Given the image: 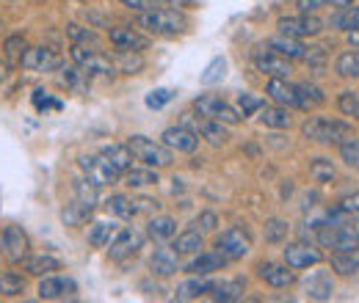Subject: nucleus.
<instances>
[{"mask_svg": "<svg viewBox=\"0 0 359 303\" xmlns=\"http://www.w3.org/2000/svg\"><path fill=\"white\" fill-rule=\"evenodd\" d=\"M269 47L273 52H279V55H285L287 61H293V58H302L304 55V44L302 39H293V36H285V34H279V36H273L269 42Z\"/></svg>", "mask_w": 359, "mask_h": 303, "instance_id": "c756f323", "label": "nucleus"}, {"mask_svg": "<svg viewBox=\"0 0 359 303\" xmlns=\"http://www.w3.org/2000/svg\"><path fill=\"white\" fill-rule=\"evenodd\" d=\"M75 202H78L86 213H91V210L97 207V185H91L89 179H78V182H75Z\"/></svg>", "mask_w": 359, "mask_h": 303, "instance_id": "f704fd0d", "label": "nucleus"}, {"mask_svg": "<svg viewBox=\"0 0 359 303\" xmlns=\"http://www.w3.org/2000/svg\"><path fill=\"white\" fill-rule=\"evenodd\" d=\"M89 216H91V213H86V210H83L78 202H72V204L64 210V216H61V218H64V223H67V226H75V223H81L83 218H89Z\"/></svg>", "mask_w": 359, "mask_h": 303, "instance_id": "864d4df0", "label": "nucleus"}, {"mask_svg": "<svg viewBox=\"0 0 359 303\" xmlns=\"http://www.w3.org/2000/svg\"><path fill=\"white\" fill-rule=\"evenodd\" d=\"M287 232H290V223L282 220V218H269L266 220V243L271 246H279L287 240Z\"/></svg>", "mask_w": 359, "mask_h": 303, "instance_id": "58836bf2", "label": "nucleus"}, {"mask_svg": "<svg viewBox=\"0 0 359 303\" xmlns=\"http://www.w3.org/2000/svg\"><path fill=\"white\" fill-rule=\"evenodd\" d=\"M302 290H304V295L310 301H332V295H334V279H332V273L318 270L310 279L302 281Z\"/></svg>", "mask_w": 359, "mask_h": 303, "instance_id": "dca6fc26", "label": "nucleus"}, {"mask_svg": "<svg viewBox=\"0 0 359 303\" xmlns=\"http://www.w3.org/2000/svg\"><path fill=\"white\" fill-rule=\"evenodd\" d=\"M102 157H105L119 174L133 169V152H130L128 143H108V146H102Z\"/></svg>", "mask_w": 359, "mask_h": 303, "instance_id": "4be33fe9", "label": "nucleus"}, {"mask_svg": "<svg viewBox=\"0 0 359 303\" xmlns=\"http://www.w3.org/2000/svg\"><path fill=\"white\" fill-rule=\"evenodd\" d=\"M122 6H128L130 11L144 14V11H152L155 8V0H122Z\"/></svg>", "mask_w": 359, "mask_h": 303, "instance_id": "6e6d98bb", "label": "nucleus"}, {"mask_svg": "<svg viewBox=\"0 0 359 303\" xmlns=\"http://www.w3.org/2000/svg\"><path fill=\"white\" fill-rule=\"evenodd\" d=\"M130 204H133V216H141V213L152 216V213H158V207H161L155 199H147V196H141V199H130Z\"/></svg>", "mask_w": 359, "mask_h": 303, "instance_id": "5fc2aeb1", "label": "nucleus"}, {"mask_svg": "<svg viewBox=\"0 0 359 303\" xmlns=\"http://www.w3.org/2000/svg\"><path fill=\"white\" fill-rule=\"evenodd\" d=\"M67 36L72 44H86V47H97L100 36L91 31V28H83V25H67Z\"/></svg>", "mask_w": 359, "mask_h": 303, "instance_id": "c03bdc74", "label": "nucleus"}, {"mask_svg": "<svg viewBox=\"0 0 359 303\" xmlns=\"http://www.w3.org/2000/svg\"><path fill=\"white\" fill-rule=\"evenodd\" d=\"M158 182V171L152 169H128L125 171V185L128 188H147V185H155Z\"/></svg>", "mask_w": 359, "mask_h": 303, "instance_id": "ea45409f", "label": "nucleus"}, {"mask_svg": "<svg viewBox=\"0 0 359 303\" xmlns=\"http://www.w3.org/2000/svg\"><path fill=\"white\" fill-rule=\"evenodd\" d=\"M72 61L81 66V69H86L89 75H114L116 72V66H114V58L111 55H105V52H100V50H94V47H86V44H72Z\"/></svg>", "mask_w": 359, "mask_h": 303, "instance_id": "20e7f679", "label": "nucleus"}, {"mask_svg": "<svg viewBox=\"0 0 359 303\" xmlns=\"http://www.w3.org/2000/svg\"><path fill=\"white\" fill-rule=\"evenodd\" d=\"M194 111L205 119H219L224 125H238L241 122V113H235L219 94H202L194 99Z\"/></svg>", "mask_w": 359, "mask_h": 303, "instance_id": "0eeeda50", "label": "nucleus"}, {"mask_svg": "<svg viewBox=\"0 0 359 303\" xmlns=\"http://www.w3.org/2000/svg\"><path fill=\"white\" fill-rule=\"evenodd\" d=\"M263 105H266V102H263L260 97H252V94H241V97H238V108H241V113H243V116L257 113Z\"/></svg>", "mask_w": 359, "mask_h": 303, "instance_id": "8fccbe9b", "label": "nucleus"}, {"mask_svg": "<svg viewBox=\"0 0 359 303\" xmlns=\"http://www.w3.org/2000/svg\"><path fill=\"white\" fill-rule=\"evenodd\" d=\"M302 135L307 141H315V143H334L340 146L346 138L354 135V127L348 122H340V119H326V116H313L302 125Z\"/></svg>", "mask_w": 359, "mask_h": 303, "instance_id": "f257e3e1", "label": "nucleus"}, {"mask_svg": "<svg viewBox=\"0 0 359 303\" xmlns=\"http://www.w3.org/2000/svg\"><path fill=\"white\" fill-rule=\"evenodd\" d=\"M226 75V61L224 58H213L210 64H208V69H205V75L199 78L202 80V86H216V83H222Z\"/></svg>", "mask_w": 359, "mask_h": 303, "instance_id": "37998d69", "label": "nucleus"}, {"mask_svg": "<svg viewBox=\"0 0 359 303\" xmlns=\"http://www.w3.org/2000/svg\"><path fill=\"white\" fill-rule=\"evenodd\" d=\"M329 0H296V6H299V11L302 14H315L318 8H323Z\"/></svg>", "mask_w": 359, "mask_h": 303, "instance_id": "4d7b16f0", "label": "nucleus"}, {"mask_svg": "<svg viewBox=\"0 0 359 303\" xmlns=\"http://www.w3.org/2000/svg\"><path fill=\"white\" fill-rule=\"evenodd\" d=\"M299 88H302L304 99L310 102V108H313V105H323V102H326V94L315 86V83H299Z\"/></svg>", "mask_w": 359, "mask_h": 303, "instance_id": "603ef678", "label": "nucleus"}, {"mask_svg": "<svg viewBox=\"0 0 359 303\" xmlns=\"http://www.w3.org/2000/svg\"><path fill=\"white\" fill-rule=\"evenodd\" d=\"M249 248H252V243H249V237H246L243 229H226V232H222V234L216 237V251H219L226 262L243 260V257L249 254Z\"/></svg>", "mask_w": 359, "mask_h": 303, "instance_id": "6e6552de", "label": "nucleus"}, {"mask_svg": "<svg viewBox=\"0 0 359 303\" xmlns=\"http://www.w3.org/2000/svg\"><path fill=\"white\" fill-rule=\"evenodd\" d=\"M161 138H163V143H166L169 149H177V152H196V146H199V132L188 130L185 125L163 130Z\"/></svg>", "mask_w": 359, "mask_h": 303, "instance_id": "f3484780", "label": "nucleus"}, {"mask_svg": "<svg viewBox=\"0 0 359 303\" xmlns=\"http://www.w3.org/2000/svg\"><path fill=\"white\" fill-rule=\"evenodd\" d=\"M257 276L273 287V290H287V287H293L296 284V273H293V267L290 265H276V262H263V265H257Z\"/></svg>", "mask_w": 359, "mask_h": 303, "instance_id": "4468645a", "label": "nucleus"}, {"mask_svg": "<svg viewBox=\"0 0 359 303\" xmlns=\"http://www.w3.org/2000/svg\"><path fill=\"white\" fill-rule=\"evenodd\" d=\"M332 6H337V8H346V6H354V0H329Z\"/></svg>", "mask_w": 359, "mask_h": 303, "instance_id": "e2e57ef3", "label": "nucleus"}, {"mask_svg": "<svg viewBox=\"0 0 359 303\" xmlns=\"http://www.w3.org/2000/svg\"><path fill=\"white\" fill-rule=\"evenodd\" d=\"M260 122L271 127V130H290V125H293V116H290V111L285 108V105H271V108H260Z\"/></svg>", "mask_w": 359, "mask_h": 303, "instance_id": "5701e85b", "label": "nucleus"}, {"mask_svg": "<svg viewBox=\"0 0 359 303\" xmlns=\"http://www.w3.org/2000/svg\"><path fill=\"white\" fill-rule=\"evenodd\" d=\"M114 66L122 75H138L144 69V58H141V52H133V50H119L114 55Z\"/></svg>", "mask_w": 359, "mask_h": 303, "instance_id": "473e14b6", "label": "nucleus"}, {"mask_svg": "<svg viewBox=\"0 0 359 303\" xmlns=\"http://www.w3.org/2000/svg\"><path fill=\"white\" fill-rule=\"evenodd\" d=\"M255 66H257V72H263V75H269V78H290V61L285 58V55H279V52H273V50H255Z\"/></svg>", "mask_w": 359, "mask_h": 303, "instance_id": "9b49d317", "label": "nucleus"}, {"mask_svg": "<svg viewBox=\"0 0 359 303\" xmlns=\"http://www.w3.org/2000/svg\"><path fill=\"white\" fill-rule=\"evenodd\" d=\"M302 61L313 69L315 75H323V61H326V52H323V47H307L304 50V55H302Z\"/></svg>", "mask_w": 359, "mask_h": 303, "instance_id": "de8ad7c7", "label": "nucleus"}, {"mask_svg": "<svg viewBox=\"0 0 359 303\" xmlns=\"http://www.w3.org/2000/svg\"><path fill=\"white\" fill-rule=\"evenodd\" d=\"M266 94L276 105H285V108H299V111H310V102L304 99L299 83H290L287 78H271L266 83Z\"/></svg>", "mask_w": 359, "mask_h": 303, "instance_id": "39448f33", "label": "nucleus"}, {"mask_svg": "<svg viewBox=\"0 0 359 303\" xmlns=\"http://www.w3.org/2000/svg\"><path fill=\"white\" fill-rule=\"evenodd\" d=\"M111 248H108V254H111V260L122 262L128 260V257H135L138 254V248L144 246V237L133 232V229H122L116 237H111V243H108Z\"/></svg>", "mask_w": 359, "mask_h": 303, "instance_id": "2eb2a0df", "label": "nucleus"}, {"mask_svg": "<svg viewBox=\"0 0 359 303\" xmlns=\"http://www.w3.org/2000/svg\"><path fill=\"white\" fill-rule=\"evenodd\" d=\"M172 97H175V94H172L169 88H155L152 94H147V108L158 111V108H163V105H166Z\"/></svg>", "mask_w": 359, "mask_h": 303, "instance_id": "3c124183", "label": "nucleus"}, {"mask_svg": "<svg viewBox=\"0 0 359 303\" xmlns=\"http://www.w3.org/2000/svg\"><path fill=\"white\" fill-rule=\"evenodd\" d=\"M332 25L337 31H351L359 28V6H346V8H337L332 14Z\"/></svg>", "mask_w": 359, "mask_h": 303, "instance_id": "e433bc0d", "label": "nucleus"}, {"mask_svg": "<svg viewBox=\"0 0 359 303\" xmlns=\"http://www.w3.org/2000/svg\"><path fill=\"white\" fill-rule=\"evenodd\" d=\"M346 39L351 47H359V28H351V31H346Z\"/></svg>", "mask_w": 359, "mask_h": 303, "instance_id": "052dcab7", "label": "nucleus"}, {"mask_svg": "<svg viewBox=\"0 0 359 303\" xmlns=\"http://www.w3.org/2000/svg\"><path fill=\"white\" fill-rule=\"evenodd\" d=\"M39 298L42 301H64V298H72L78 293V284L67 276H50L47 273L45 279L39 281Z\"/></svg>", "mask_w": 359, "mask_h": 303, "instance_id": "f8f14e48", "label": "nucleus"}, {"mask_svg": "<svg viewBox=\"0 0 359 303\" xmlns=\"http://www.w3.org/2000/svg\"><path fill=\"white\" fill-rule=\"evenodd\" d=\"M337 108L343 116H351V119H359V94L357 91H343L337 97Z\"/></svg>", "mask_w": 359, "mask_h": 303, "instance_id": "49530a36", "label": "nucleus"}, {"mask_svg": "<svg viewBox=\"0 0 359 303\" xmlns=\"http://www.w3.org/2000/svg\"><path fill=\"white\" fill-rule=\"evenodd\" d=\"M329 265H332V270L337 276H354V273H359V248H354V251H334Z\"/></svg>", "mask_w": 359, "mask_h": 303, "instance_id": "c85d7f7f", "label": "nucleus"}, {"mask_svg": "<svg viewBox=\"0 0 359 303\" xmlns=\"http://www.w3.org/2000/svg\"><path fill=\"white\" fill-rule=\"evenodd\" d=\"M20 64H22V69H31V72H55L64 64V58L50 47H28L22 52Z\"/></svg>", "mask_w": 359, "mask_h": 303, "instance_id": "1a4fd4ad", "label": "nucleus"}, {"mask_svg": "<svg viewBox=\"0 0 359 303\" xmlns=\"http://www.w3.org/2000/svg\"><path fill=\"white\" fill-rule=\"evenodd\" d=\"M81 169L89 174V182L91 185H97V188H102V185H111V182H116L119 179V171L102 157V155H81Z\"/></svg>", "mask_w": 359, "mask_h": 303, "instance_id": "9d476101", "label": "nucleus"}, {"mask_svg": "<svg viewBox=\"0 0 359 303\" xmlns=\"http://www.w3.org/2000/svg\"><path fill=\"white\" fill-rule=\"evenodd\" d=\"M323 262V254L320 248H315L313 243H290L285 248V265H290L293 270H304V267H313V265H320Z\"/></svg>", "mask_w": 359, "mask_h": 303, "instance_id": "ddd939ff", "label": "nucleus"}, {"mask_svg": "<svg viewBox=\"0 0 359 303\" xmlns=\"http://www.w3.org/2000/svg\"><path fill=\"white\" fill-rule=\"evenodd\" d=\"M334 72L346 80H357L359 78V50H346L337 55L334 61Z\"/></svg>", "mask_w": 359, "mask_h": 303, "instance_id": "7c9ffc66", "label": "nucleus"}, {"mask_svg": "<svg viewBox=\"0 0 359 303\" xmlns=\"http://www.w3.org/2000/svg\"><path fill=\"white\" fill-rule=\"evenodd\" d=\"M31 243H28V234L20 229V226H6L3 232V251L11 262H22V257L28 254Z\"/></svg>", "mask_w": 359, "mask_h": 303, "instance_id": "a211bd4d", "label": "nucleus"}, {"mask_svg": "<svg viewBox=\"0 0 359 303\" xmlns=\"http://www.w3.org/2000/svg\"><path fill=\"white\" fill-rule=\"evenodd\" d=\"M114 232H116V223H108V220H100V223H94L89 232V243L94 248H105L108 243H111V237H114Z\"/></svg>", "mask_w": 359, "mask_h": 303, "instance_id": "4c0bfd02", "label": "nucleus"}, {"mask_svg": "<svg viewBox=\"0 0 359 303\" xmlns=\"http://www.w3.org/2000/svg\"><path fill=\"white\" fill-rule=\"evenodd\" d=\"M108 39L116 50H133V52H141L149 47V39L141 36L133 28H108Z\"/></svg>", "mask_w": 359, "mask_h": 303, "instance_id": "6ab92c4d", "label": "nucleus"}, {"mask_svg": "<svg viewBox=\"0 0 359 303\" xmlns=\"http://www.w3.org/2000/svg\"><path fill=\"white\" fill-rule=\"evenodd\" d=\"M22 270L28 276H47L53 270H61V262L55 257H47V254H34V257H22Z\"/></svg>", "mask_w": 359, "mask_h": 303, "instance_id": "bb28decb", "label": "nucleus"}, {"mask_svg": "<svg viewBox=\"0 0 359 303\" xmlns=\"http://www.w3.org/2000/svg\"><path fill=\"white\" fill-rule=\"evenodd\" d=\"M105 210H108L111 216L125 218V220H130V218H135V216H133V204H130V199H128V196H122V193L111 196V199L105 202Z\"/></svg>", "mask_w": 359, "mask_h": 303, "instance_id": "79ce46f5", "label": "nucleus"}, {"mask_svg": "<svg viewBox=\"0 0 359 303\" xmlns=\"http://www.w3.org/2000/svg\"><path fill=\"white\" fill-rule=\"evenodd\" d=\"M205 243H202V232L199 229H185V232H180L175 234V251L177 254H199V248H202Z\"/></svg>", "mask_w": 359, "mask_h": 303, "instance_id": "2f4dec72", "label": "nucleus"}, {"mask_svg": "<svg viewBox=\"0 0 359 303\" xmlns=\"http://www.w3.org/2000/svg\"><path fill=\"white\" fill-rule=\"evenodd\" d=\"M226 265V260L219 254V251H199L194 260L185 265V273H191V276H208V273H216V270H222Z\"/></svg>", "mask_w": 359, "mask_h": 303, "instance_id": "412c9836", "label": "nucleus"}, {"mask_svg": "<svg viewBox=\"0 0 359 303\" xmlns=\"http://www.w3.org/2000/svg\"><path fill=\"white\" fill-rule=\"evenodd\" d=\"M25 50H28V44H25V39H22L20 34L8 36L6 44H3V52H6V61H8V64H20V58H22Z\"/></svg>", "mask_w": 359, "mask_h": 303, "instance_id": "a18cd8bd", "label": "nucleus"}, {"mask_svg": "<svg viewBox=\"0 0 359 303\" xmlns=\"http://www.w3.org/2000/svg\"><path fill=\"white\" fill-rule=\"evenodd\" d=\"M147 234L155 240V243H163V240H172L177 234V220L172 216H155L149 218L147 223Z\"/></svg>", "mask_w": 359, "mask_h": 303, "instance_id": "393cba45", "label": "nucleus"}, {"mask_svg": "<svg viewBox=\"0 0 359 303\" xmlns=\"http://www.w3.org/2000/svg\"><path fill=\"white\" fill-rule=\"evenodd\" d=\"M340 157H343L348 166H359V138L357 135H351V138H346V141L340 143Z\"/></svg>", "mask_w": 359, "mask_h": 303, "instance_id": "09e8293b", "label": "nucleus"}, {"mask_svg": "<svg viewBox=\"0 0 359 303\" xmlns=\"http://www.w3.org/2000/svg\"><path fill=\"white\" fill-rule=\"evenodd\" d=\"M61 80H64V86L72 88V91H78V94H86L91 86V75L86 72V69H81L78 64H75V66H67L64 75H61Z\"/></svg>", "mask_w": 359, "mask_h": 303, "instance_id": "72a5a7b5", "label": "nucleus"}, {"mask_svg": "<svg viewBox=\"0 0 359 303\" xmlns=\"http://www.w3.org/2000/svg\"><path fill=\"white\" fill-rule=\"evenodd\" d=\"M279 34L285 36H293V39H307V36H318L323 31V20H318L315 14H287V17H279L276 22Z\"/></svg>", "mask_w": 359, "mask_h": 303, "instance_id": "423d86ee", "label": "nucleus"}, {"mask_svg": "<svg viewBox=\"0 0 359 303\" xmlns=\"http://www.w3.org/2000/svg\"><path fill=\"white\" fill-rule=\"evenodd\" d=\"M196 226H202V232H213L219 226V218H216V213H202L199 220H196Z\"/></svg>", "mask_w": 359, "mask_h": 303, "instance_id": "13d9d810", "label": "nucleus"}, {"mask_svg": "<svg viewBox=\"0 0 359 303\" xmlns=\"http://www.w3.org/2000/svg\"><path fill=\"white\" fill-rule=\"evenodd\" d=\"M138 25L147 28L149 34H166V36H175L182 34L188 28V17L177 11V8H152V11H144L138 17Z\"/></svg>", "mask_w": 359, "mask_h": 303, "instance_id": "f03ea898", "label": "nucleus"}, {"mask_svg": "<svg viewBox=\"0 0 359 303\" xmlns=\"http://www.w3.org/2000/svg\"><path fill=\"white\" fill-rule=\"evenodd\" d=\"M310 176H313L315 182H332L337 171H334V163L329 160V157H313V163H310Z\"/></svg>", "mask_w": 359, "mask_h": 303, "instance_id": "a19ab883", "label": "nucleus"}, {"mask_svg": "<svg viewBox=\"0 0 359 303\" xmlns=\"http://www.w3.org/2000/svg\"><path fill=\"white\" fill-rule=\"evenodd\" d=\"M185 3H188V0H155V6H169V8H172V6H185Z\"/></svg>", "mask_w": 359, "mask_h": 303, "instance_id": "680f3d73", "label": "nucleus"}, {"mask_svg": "<svg viewBox=\"0 0 359 303\" xmlns=\"http://www.w3.org/2000/svg\"><path fill=\"white\" fill-rule=\"evenodd\" d=\"M348 216H354V218H359V190L354 193V196H348V199H343V204H340Z\"/></svg>", "mask_w": 359, "mask_h": 303, "instance_id": "bf43d9fd", "label": "nucleus"}, {"mask_svg": "<svg viewBox=\"0 0 359 303\" xmlns=\"http://www.w3.org/2000/svg\"><path fill=\"white\" fill-rule=\"evenodd\" d=\"M149 270L152 276H161V279H169L180 270V260L175 248H155V254L149 257Z\"/></svg>", "mask_w": 359, "mask_h": 303, "instance_id": "aec40b11", "label": "nucleus"}, {"mask_svg": "<svg viewBox=\"0 0 359 303\" xmlns=\"http://www.w3.org/2000/svg\"><path fill=\"white\" fill-rule=\"evenodd\" d=\"M213 290V281L205 279V276H194L188 281H182L177 287V301H196L202 295H208Z\"/></svg>", "mask_w": 359, "mask_h": 303, "instance_id": "a878e982", "label": "nucleus"}, {"mask_svg": "<svg viewBox=\"0 0 359 303\" xmlns=\"http://www.w3.org/2000/svg\"><path fill=\"white\" fill-rule=\"evenodd\" d=\"M128 146H130L135 160H141L149 169H166V166H172V149L166 143H158V141L144 138V135H130L128 138Z\"/></svg>", "mask_w": 359, "mask_h": 303, "instance_id": "7ed1b4c3", "label": "nucleus"}, {"mask_svg": "<svg viewBox=\"0 0 359 303\" xmlns=\"http://www.w3.org/2000/svg\"><path fill=\"white\" fill-rule=\"evenodd\" d=\"M196 132H202V138L210 146H224L226 141H229V132H226L224 122H219V119H202L196 125Z\"/></svg>", "mask_w": 359, "mask_h": 303, "instance_id": "cd10ccee", "label": "nucleus"}, {"mask_svg": "<svg viewBox=\"0 0 359 303\" xmlns=\"http://www.w3.org/2000/svg\"><path fill=\"white\" fill-rule=\"evenodd\" d=\"M243 290H246V281L243 279H229V281H213V301L219 303H232L243 298Z\"/></svg>", "mask_w": 359, "mask_h": 303, "instance_id": "b1692460", "label": "nucleus"}, {"mask_svg": "<svg viewBox=\"0 0 359 303\" xmlns=\"http://www.w3.org/2000/svg\"><path fill=\"white\" fill-rule=\"evenodd\" d=\"M22 293H25V279H22L20 273L8 270V273L0 276V295H3V298H17V295H22Z\"/></svg>", "mask_w": 359, "mask_h": 303, "instance_id": "c9c22d12", "label": "nucleus"}]
</instances>
